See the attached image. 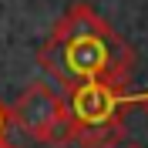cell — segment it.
<instances>
[{
    "instance_id": "cell-7",
    "label": "cell",
    "mask_w": 148,
    "mask_h": 148,
    "mask_svg": "<svg viewBox=\"0 0 148 148\" xmlns=\"http://www.w3.org/2000/svg\"><path fill=\"white\" fill-rule=\"evenodd\" d=\"M128 148H135V145H128Z\"/></svg>"
},
{
    "instance_id": "cell-3",
    "label": "cell",
    "mask_w": 148,
    "mask_h": 148,
    "mask_svg": "<svg viewBox=\"0 0 148 148\" xmlns=\"http://www.w3.org/2000/svg\"><path fill=\"white\" fill-rule=\"evenodd\" d=\"M10 121H17L30 138L44 145H67L71 141V108L61 91L51 84L34 81L10 104Z\"/></svg>"
},
{
    "instance_id": "cell-4",
    "label": "cell",
    "mask_w": 148,
    "mask_h": 148,
    "mask_svg": "<svg viewBox=\"0 0 148 148\" xmlns=\"http://www.w3.org/2000/svg\"><path fill=\"white\" fill-rule=\"evenodd\" d=\"M7 125H10V108H3V104H0V138L7 135Z\"/></svg>"
},
{
    "instance_id": "cell-5",
    "label": "cell",
    "mask_w": 148,
    "mask_h": 148,
    "mask_svg": "<svg viewBox=\"0 0 148 148\" xmlns=\"http://www.w3.org/2000/svg\"><path fill=\"white\" fill-rule=\"evenodd\" d=\"M131 104H141L145 114H148V91H145V94H131Z\"/></svg>"
},
{
    "instance_id": "cell-1",
    "label": "cell",
    "mask_w": 148,
    "mask_h": 148,
    "mask_svg": "<svg viewBox=\"0 0 148 148\" xmlns=\"http://www.w3.org/2000/svg\"><path fill=\"white\" fill-rule=\"evenodd\" d=\"M37 64L44 74L54 77V84L67 91L91 81H108L125 88L135 67V51L88 3H74L51 27L47 40L37 51Z\"/></svg>"
},
{
    "instance_id": "cell-6",
    "label": "cell",
    "mask_w": 148,
    "mask_h": 148,
    "mask_svg": "<svg viewBox=\"0 0 148 148\" xmlns=\"http://www.w3.org/2000/svg\"><path fill=\"white\" fill-rule=\"evenodd\" d=\"M0 148H14V145H10V141H3V138H0Z\"/></svg>"
},
{
    "instance_id": "cell-2",
    "label": "cell",
    "mask_w": 148,
    "mask_h": 148,
    "mask_svg": "<svg viewBox=\"0 0 148 148\" xmlns=\"http://www.w3.org/2000/svg\"><path fill=\"white\" fill-rule=\"evenodd\" d=\"M131 104V94H125L118 84L91 81L74 88L67 98L71 108V141L81 148H114L125 138L121 108Z\"/></svg>"
}]
</instances>
